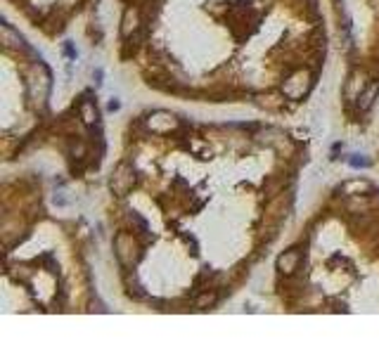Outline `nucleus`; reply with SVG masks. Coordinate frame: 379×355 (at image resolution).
Returning <instances> with one entry per match:
<instances>
[{"label": "nucleus", "mask_w": 379, "mask_h": 355, "mask_svg": "<svg viewBox=\"0 0 379 355\" xmlns=\"http://www.w3.org/2000/svg\"><path fill=\"white\" fill-rule=\"evenodd\" d=\"M114 251H116V258H119L121 265L130 267L135 263V260L140 258V244L135 242L133 235L128 232H119L114 239Z\"/></svg>", "instance_id": "1"}, {"label": "nucleus", "mask_w": 379, "mask_h": 355, "mask_svg": "<svg viewBox=\"0 0 379 355\" xmlns=\"http://www.w3.org/2000/svg\"><path fill=\"white\" fill-rule=\"evenodd\" d=\"M145 128L154 135H169L173 130L180 128V121L171 111H152L150 116H145Z\"/></svg>", "instance_id": "2"}, {"label": "nucleus", "mask_w": 379, "mask_h": 355, "mask_svg": "<svg viewBox=\"0 0 379 355\" xmlns=\"http://www.w3.org/2000/svg\"><path fill=\"white\" fill-rule=\"evenodd\" d=\"M310 88V71L306 69H299L294 71L291 76L282 83V92L287 95L289 99H301L303 95L308 92Z\"/></svg>", "instance_id": "4"}, {"label": "nucleus", "mask_w": 379, "mask_h": 355, "mask_svg": "<svg viewBox=\"0 0 379 355\" xmlns=\"http://www.w3.org/2000/svg\"><path fill=\"white\" fill-rule=\"evenodd\" d=\"M299 265H301L299 249H289V251H284L282 256L277 258V270H280V275H284V277L294 275V272L299 270Z\"/></svg>", "instance_id": "5"}, {"label": "nucleus", "mask_w": 379, "mask_h": 355, "mask_svg": "<svg viewBox=\"0 0 379 355\" xmlns=\"http://www.w3.org/2000/svg\"><path fill=\"white\" fill-rule=\"evenodd\" d=\"M216 301H219V296H216V291H204V294L197 296L195 306L200 310H207V308H214Z\"/></svg>", "instance_id": "9"}, {"label": "nucleus", "mask_w": 379, "mask_h": 355, "mask_svg": "<svg viewBox=\"0 0 379 355\" xmlns=\"http://www.w3.org/2000/svg\"><path fill=\"white\" fill-rule=\"evenodd\" d=\"M138 29H140V10L128 8L126 12H123V20H121V36L123 39H128V36H133Z\"/></svg>", "instance_id": "6"}, {"label": "nucleus", "mask_w": 379, "mask_h": 355, "mask_svg": "<svg viewBox=\"0 0 379 355\" xmlns=\"http://www.w3.org/2000/svg\"><path fill=\"white\" fill-rule=\"evenodd\" d=\"M351 166H368V161H365V159H351Z\"/></svg>", "instance_id": "10"}, {"label": "nucleus", "mask_w": 379, "mask_h": 355, "mask_svg": "<svg viewBox=\"0 0 379 355\" xmlns=\"http://www.w3.org/2000/svg\"><path fill=\"white\" fill-rule=\"evenodd\" d=\"M379 95V83H370L368 88H365L363 92H360L358 97V107L360 111H368L372 104H375V97Z\"/></svg>", "instance_id": "8"}, {"label": "nucleus", "mask_w": 379, "mask_h": 355, "mask_svg": "<svg viewBox=\"0 0 379 355\" xmlns=\"http://www.w3.org/2000/svg\"><path fill=\"white\" fill-rule=\"evenodd\" d=\"M135 185V171L130 168L128 164H119L116 171L111 173V180H109V188L114 192L116 197H128V192L133 190Z\"/></svg>", "instance_id": "3"}, {"label": "nucleus", "mask_w": 379, "mask_h": 355, "mask_svg": "<svg viewBox=\"0 0 379 355\" xmlns=\"http://www.w3.org/2000/svg\"><path fill=\"white\" fill-rule=\"evenodd\" d=\"M78 116H81V121L85 123V126H95L97 121H100V111H97V104L92 102V99H81V104H78Z\"/></svg>", "instance_id": "7"}]
</instances>
